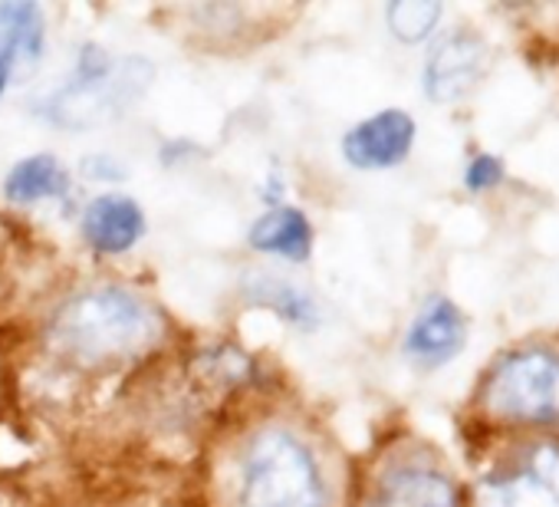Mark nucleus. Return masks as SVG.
<instances>
[{
    "label": "nucleus",
    "instance_id": "obj_13",
    "mask_svg": "<svg viewBox=\"0 0 559 507\" xmlns=\"http://www.w3.org/2000/svg\"><path fill=\"white\" fill-rule=\"evenodd\" d=\"M247 297L257 307H266L270 314H276L280 320L297 323V327H313L317 323V307L310 300V294L284 278H273V274H253L247 278Z\"/></svg>",
    "mask_w": 559,
    "mask_h": 507
},
{
    "label": "nucleus",
    "instance_id": "obj_5",
    "mask_svg": "<svg viewBox=\"0 0 559 507\" xmlns=\"http://www.w3.org/2000/svg\"><path fill=\"white\" fill-rule=\"evenodd\" d=\"M415 145V119L402 109H382L343 135V158L359 172H382L405 162Z\"/></svg>",
    "mask_w": 559,
    "mask_h": 507
},
{
    "label": "nucleus",
    "instance_id": "obj_6",
    "mask_svg": "<svg viewBox=\"0 0 559 507\" xmlns=\"http://www.w3.org/2000/svg\"><path fill=\"white\" fill-rule=\"evenodd\" d=\"M366 507H461V500L454 481L441 468L395 461L376 477Z\"/></svg>",
    "mask_w": 559,
    "mask_h": 507
},
{
    "label": "nucleus",
    "instance_id": "obj_12",
    "mask_svg": "<svg viewBox=\"0 0 559 507\" xmlns=\"http://www.w3.org/2000/svg\"><path fill=\"white\" fill-rule=\"evenodd\" d=\"M70 175L63 168V162L50 152H37L21 158L8 178H4V198L17 208H31L40 201H53V198H67L70 194Z\"/></svg>",
    "mask_w": 559,
    "mask_h": 507
},
{
    "label": "nucleus",
    "instance_id": "obj_2",
    "mask_svg": "<svg viewBox=\"0 0 559 507\" xmlns=\"http://www.w3.org/2000/svg\"><path fill=\"white\" fill-rule=\"evenodd\" d=\"M234 507H330L313 448L284 425L253 432L237 455Z\"/></svg>",
    "mask_w": 559,
    "mask_h": 507
},
{
    "label": "nucleus",
    "instance_id": "obj_3",
    "mask_svg": "<svg viewBox=\"0 0 559 507\" xmlns=\"http://www.w3.org/2000/svg\"><path fill=\"white\" fill-rule=\"evenodd\" d=\"M484 412L500 422H559V356L552 350H516L503 356L484 382Z\"/></svg>",
    "mask_w": 559,
    "mask_h": 507
},
{
    "label": "nucleus",
    "instance_id": "obj_11",
    "mask_svg": "<svg viewBox=\"0 0 559 507\" xmlns=\"http://www.w3.org/2000/svg\"><path fill=\"white\" fill-rule=\"evenodd\" d=\"M44 11L37 4H0V67L11 73L37 67L44 57Z\"/></svg>",
    "mask_w": 559,
    "mask_h": 507
},
{
    "label": "nucleus",
    "instance_id": "obj_10",
    "mask_svg": "<svg viewBox=\"0 0 559 507\" xmlns=\"http://www.w3.org/2000/svg\"><path fill=\"white\" fill-rule=\"evenodd\" d=\"M313 237L317 234H313L307 211L294 208V204H276V208L263 211L247 231V244L257 254H270V258H284L294 264L310 261Z\"/></svg>",
    "mask_w": 559,
    "mask_h": 507
},
{
    "label": "nucleus",
    "instance_id": "obj_15",
    "mask_svg": "<svg viewBox=\"0 0 559 507\" xmlns=\"http://www.w3.org/2000/svg\"><path fill=\"white\" fill-rule=\"evenodd\" d=\"M500 178H503V165H500L497 155H487V152H484V155H474L471 165H467V172H464V185H467L471 191L497 188Z\"/></svg>",
    "mask_w": 559,
    "mask_h": 507
},
{
    "label": "nucleus",
    "instance_id": "obj_4",
    "mask_svg": "<svg viewBox=\"0 0 559 507\" xmlns=\"http://www.w3.org/2000/svg\"><path fill=\"white\" fill-rule=\"evenodd\" d=\"M477 507H559V445H536L516 471L484 477Z\"/></svg>",
    "mask_w": 559,
    "mask_h": 507
},
{
    "label": "nucleus",
    "instance_id": "obj_9",
    "mask_svg": "<svg viewBox=\"0 0 559 507\" xmlns=\"http://www.w3.org/2000/svg\"><path fill=\"white\" fill-rule=\"evenodd\" d=\"M487 50L474 34L444 37L425 63V93L435 103L461 99L484 73Z\"/></svg>",
    "mask_w": 559,
    "mask_h": 507
},
{
    "label": "nucleus",
    "instance_id": "obj_8",
    "mask_svg": "<svg viewBox=\"0 0 559 507\" xmlns=\"http://www.w3.org/2000/svg\"><path fill=\"white\" fill-rule=\"evenodd\" d=\"M467 343V320L448 297H431L405 333V356L425 369L451 363Z\"/></svg>",
    "mask_w": 559,
    "mask_h": 507
},
{
    "label": "nucleus",
    "instance_id": "obj_16",
    "mask_svg": "<svg viewBox=\"0 0 559 507\" xmlns=\"http://www.w3.org/2000/svg\"><path fill=\"white\" fill-rule=\"evenodd\" d=\"M83 172L96 181H122L126 178V168L112 158V155H90Z\"/></svg>",
    "mask_w": 559,
    "mask_h": 507
},
{
    "label": "nucleus",
    "instance_id": "obj_14",
    "mask_svg": "<svg viewBox=\"0 0 559 507\" xmlns=\"http://www.w3.org/2000/svg\"><path fill=\"white\" fill-rule=\"evenodd\" d=\"M441 21V4L435 0H395L385 8V24L389 34L402 44H421L425 37L435 34Z\"/></svg>",
    "mask_w": 559,
    "mask_h": 507
},
{
    "label": "nucleus",
    "instance_id": "obj_1",
    "mask_svg": "<svg viewBox=\"0 0 559 507\" xmlns=\"http://www.w3.org/2000/svg\"><path fill=\"white\" fill-rule=\"evenodd\" d=\"M165 337V317L135 291L106 284L90 287L67 304L47 323V346L80 366L109 369L152 353Z\"/></svg>",
    "mask_w": 559,
    "mask_h": 507
},
{
    "label": "nucleus",
    "instance_id": "obj_7",
    "mask_svg": "<svg viewBox=\"0 0 559 507\" xmlns=\"http://www.w3.org/2000/svg\"><path fill=\"white\" fill-rule=\"evenodd\" d=\"M145 211L135 198L119 194V191H106L96 194L80 217V231L83 240L106 254V258H119V254H129L142 237H145Z\"/></svg>",
    "mask_w": 559,
    "mask_h": 507
},
{
    "label": "nucleus",
    "instance_id": "obj_17",
    "mask_svg": "<svg viewBox=\"0 0 559 507\" xmlns=\"http://www.w3.org/2000/svg\"><path fill=\"white\" fill-rule=\"evenodd\" d=\"M11 76H14V73H11L8 67H0V96L8 93V83H11Z\"/></svg>",
    "mask_w": 559,
    "mask_h": 507
}]
</instances>
